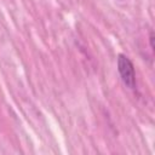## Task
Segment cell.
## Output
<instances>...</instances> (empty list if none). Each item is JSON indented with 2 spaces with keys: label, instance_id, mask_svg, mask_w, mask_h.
Here are the masks:
<instances>
[{
  "label": "cell",
  "instance_id": "6da1fadb",
  "mask_svg": "<svg viewBox=\"0 0 155 155\" xmlns=\"http://www.w3.org/2000/svg\"><path fill=\"white\" fill-rule=\"evenodd\" d=\"M117 70L119 74L121 76L122 82L131 90H133L136 87V74H134V65L132 63V61L120 53L117 56Z\"/></svg>",
  "mask_w": 155,
  "mask_h": 155
},
{
  "label": "cell",
  "instance_id": "7a4b0ae2",
  "mask_svg": "<svg viewBox=\"0 0 155 155\" xmlns=\"http://www.w3.org/2000/svg\"><path fill=\"white\" fill-rule=\"evenodd\" d=\"M150 46H151V50H154V34H153V31L150 33Z\"/></svg>",
  "mask_w": 155,
  "mask_h": 155
}]
</instances>
